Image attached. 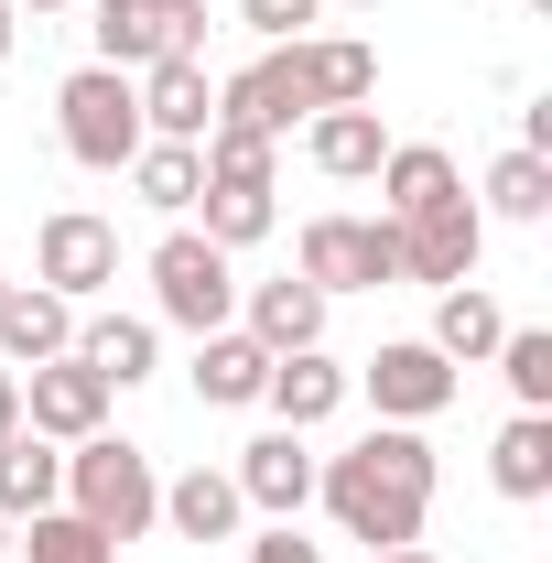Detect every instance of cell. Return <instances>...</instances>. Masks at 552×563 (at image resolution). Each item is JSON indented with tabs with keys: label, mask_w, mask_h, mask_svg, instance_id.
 <instances>
[{
	"label": "cell",
	"mask_w": 552,
	"mask_h": 563,
	"mask_svg": "<svg viewBox=\"0 0 552 563\" xmlns=\"http://www.w3.org/2000/svg\"><path fill=\"white\" fill-rule=\"evenodd\" d=\"M314 498H325V520H336L346 542H368V553L422 542V509H433V444H422V422H379L346 455H325L314 466Z\"/></svg>",
	"instance_id": "6da1fadb"
},
{
	"label": "cell",
	"mask_w": 552,
	"mask_h": 563,
	"mask_svg": "<svg viewBox=\"0 0 552 563\" xmlns=\"http://www.w3.org/2000/svg\"><path fill=\"white\" fill-rule=\"evenodd\" d=\"M55 509L98 520L109 542H141V531L163 520V477H152V455H141V444L87 433V444H66V498H55Z\"/></svg>",
	"instance_id": "7a4b0ae2"
},
{
	"label": "cell",
	"mask_w": 552,
	"mask_h": 563,
	"mask_svg": "<svg viewBox=\"0 0 552 563\" xmlns=\"http://www.w3.org/2000/svg\"><path fill=\"white\" fill-rule=\"evenodd\" d=\"M152 314L185 325V336L239 325V261L217 250L207 228H163V239H152Z\"/></svg>",
	"instance_id": "3957f363"
},
{
	"label": "cell",
	"mask_w": 552,
	"mask_h": 563,
	"mask_svg": "<svg viewBox=\"0 0 552 563\" xmlns=\"http://www.w3.org/2000/svg\"><path fill=\"white\" fill-rule=\"evenodd\" d=\"M55 131H66V152L87 163V174H120L141 141H152L141 131V87L120 66H76L66 87H55Z\"/></svg>",
	"instance_id": "277c9868"
},
{
	"label": "cell",
	"mask_w": 552,
	"mask_h": 563,
	"mask_svg": "<svg viewBox=\"0 0 552 563\" xmlns=\"http://www.w3.org/2000/svg\"><path fill=\"white\" fill-rule=\"evenodd\" d=\"M303 282L336 303V292H390L401 282V228L390 217H303Z\"/></svg>",
	"instance_id": "5b68a950"
},
{
	"label": "cell",
	"mask_w": 552,
	"mask_h": 563,
	"mask_svg": "<svg viewBox=\"0 0 552 563\" xmlns=\"http://www.w3.org/2000/svg\"><path fill=\"white\" fill-rule=\"evenodd\" d=\"M98 66H163V55H207V0H98Z\"/></svg>",
	"instance_id": "8992f818"
},
{
	"label": "cell",
	"mask_w": 552,
	"mask_h": 563,
	"mask_svg": "<svg viewBox=\"0 0 552 563\" xmlns=\"http://www.w3.org/2000/svg\"><path fill=\"white\" fill-rule=\"evenodd\" d=\"M33 282L66 292L76 314H87V303L120 282V228H109L98 207H55V217H44V239H33Z\"/></svg>",
	"instance_id": "52a82bcc"
},
{
	"label": "cell",
	"mask_w": 552,
	"mask_h": 563,
	"mask_svg": "<svg viewBox=\"0 0 552 563\" xmlns=\"http://www.w3.org/2000/svg\"><path fill=\"white\" fill-rule=\"evenodd\" d=\"M217 120H239V131L281 141L292 120H314V76H303V44H261L250 66L217 87Z\"/></svg>",
	"instance_id": "ba28073f"
},
{
	"label": "cell",
	"mask_w": 552,
	"mask_h": 563,
	"mask_svg": "<svg viewBox=\"0 0 552 563\" xmlns=\"http://www.w3.org/2000/svg\"><path fill=\"white\" fill-rule=\"evenodd\" d=\"M346 390H368V412H379V422H433L455 390H466V368H444L422 336H390L368 368H346Z\"/></svg>",
	"instance_id": "9c48e42d"
},
{
	"label": "cell",
	"mask_w": 552,
	"mask_h": 563,
	"mask_svg": "<svg viewBox=\"0 0 552 563\" xmlns=\"http://www.w3.org/2000/svg\"><path fill=\"white\" fill-rule=\"evenodd\" d=\"M477 261H487V217H477V196H444V207H422V217H401V282H477Z\"/></svg>",
	"instance_id": "30bf717a"
},
{
	"label": "cell",
	"mask_w": 552,
	"mask_h": 563,
	"mask_svg": "<svg viewBox=\"0 0 552 563\" xmlns=\"http://www.w3.org/2000/svg\"><path fill=\"white\" fill-rule=\"evenodd\" d=\"M22 433H44V444H87V433H109V379L76 368V357L22 368Z\"/></svg>",
	"instance_id": "8fae6325"
},
{
	"label": "cell",
	"mask_w": 552,
	"mask_h": 563,
	"mask_svg": "<svg viewBox=\"0 0 552 563\" xmlns=\"http://www.w3.org/2000/svg\"><path fill=\"white\" fill-rule=\"evenodd\" d=\"M228 488L250 498L261 520H303V498H314V455H303V433H250L239 444V466H228Z\"/></svg>",
	"instance_id": "7c38bea8"
},
{
	"label": "cell",
	"mask_w": 552,
	"mask_h": 563,
	"mask_svg": "<svg viewBox=\"0 0 552 563\" xmlns=\"http://www.w3.org/2000/svg\"><path fill=\"white\" fill-rule=\"evenodd\" d=\"M131 87H141V131H152V141H207L217 131V76H207V55H163V66H141Z\"/></svg>",
	"instance_id": "4fadbf2b"
},
{
	"label": "cell",
	"mask_w": 552,
	"mask_h": 563,
	"mask_svg": "<svg viewBox=\"0 0 552 563\" xmlns=\"http://www.w3.org/2000/svg\"><path fill=\"white\" fill-rule=\"evenodd\" d=\"M261 401H272L281 433H314V422H336V412H346V368H336L325 347H292V357H272Z\"/></svg>",
	"instance_id": "5bb4252c"
},
{
	"label": "cell",
	"mask_w": 552,
	"mask_h": 563,
	"mask_svg": "<svg viewBox=\"0 0 552 563\" xmlns=\"http://www.w3.org/2000/svg\"><path fill=\"white\" fill-rule=\"evenodd\" d=\"M76 347V303L44 292V282H11L0 292V368H44V357Z\"/></svg>",
	"instance_id": "9a60e30c"
},
{
	"label": "cell",
	"mask_w": 552,
	"mask_h": 563,
	"mask_svg": "<svg viewBox=\"0 0 552 563\" xmlns=\"http://www.w3.org/2000/svg\"><path fill=\"white\" fill-rule=\"evenodd\" d=\"M368 185H379V217H390V228L422 217V207H444V196H466V174H455V152H444V141H390Z\"/></svg>",
	"instance_id": "2e32d148"
},
{
	"label": "cell",
	"mask_w": 552,
	"mask_h": 563,
	"mask_svg": "<svg viewBox=\"0 0 552 563\" xmlns=\"http://www.w3.org/2000/svg\"><path fill=\"white\" fill-rule=\"evenodd\" d=\"M239 325L261 336L272 357H292V347H325V292L292 272V282H250L239 292Z\"/></svg>",
	"instance_id": "e0dca14e"
},
{
	"label": "cell",
	"mask_w": 552,
	"mask_h": 563,
	"mask_svg": "<svg viewBox=\"0 0 552 563\" xmlns=\"http://www.w3.org/2000/svg\"><path fill=\"white\" fill-rule=\"evenodd\" d=\"M261 379H272V347H261L250 325L196 336V401H207V412H250V401H261Z\"/></svg>",
	"instance_id": "ac0fdd59"
},
{
	"label": "cell",
	"mask_w": 552,
	"mask_h": 563,
	"mask_svg": "<svg viewBox=\"0 0 552 563\" xmlns=\"http://www.w3.org/2000/svg\"><path fill=\"white\" fill-rule=\"evenodd\" d=\"M76 368H98L109 390H141L152 379V357H163V336H152V314H76Z\"/></svg>",
	"instance_id": "d6986e66"
},
{
	"label": "cell",
	"mask_w": 552,
	"mask_h": 563,
	"mask_svg": "<svg viewBox=\"0 0 552 563\" xmlns=\"http://www.w3.org/2000/svg\"><path fill=\"white\" fill-rule=\"evenodd\" d=\"M498 336H509V314L487 303L477 282H444V292H433V336H422V347L444 357V368H487Z\"/></svg>",
	"instance_id": "ffe728a7"
},
{
	"label": "cell",
	"mask_w": 552,
	"mask_h": 563,
	"mask_svg": "<svg viewBox=\"0 0 552 563\" xmlns=\"http://www.w3.org/2000/svg\"><path fill=\"white\" fill-rule=\"evenodd\" d=\"M303 152H314V174L368 185L379 152H390V131H379V109H314V120H303Z\"/></svg>",
	"instance_id": "44dd1931"
},
{
	"label": "cell",
	"mask_w": 552,
	"mask_h": 563,
	"mask_svg": "<svg viewBox=\"0 0 552 563\" xmlns=\"http://www.w3.org/2000/svg\"><path fill=\"white\" fill-rule=\"evenodd\" d=\"M487 488L498 498H552V412H509L498 422V444H487Z\"/></svg>",
	"instance_id": "7402d4cb"
},
{
	"label": "cell",
	"mask_w": 552,
	"mask_h": 563,
	"mask_svg": "<svg viewBox=\"0 0 552 563\" xmlns=\"http://www.w3.org/2000/svg\"><path fill=\"white\" fill-rule=\"evenodd\" d=\"M163 520H174L185 542H239V520H250V498L228 488V466H185V477L163 488Z\"/></svg>",
	"instance_id": "603a6c76"
},
{
	"label": "cell",
	"mask_w": 552,
	"mask_h": 563,
	"mask_svg": "<svg viewBox=\"0 0 552 563\" xmlns=\"http://www.w3.org/2000/svg\"><path fill=\"white\" fill-rule=\"evenodd\" d=\"M66 498V444H44V433H11L0 444V520L22 531L33 509H55Z\"/></svg>",
	"instance_id": "cb8c5ba5"
},
{
	"label": "cell",
	"mask_w": 552,
	"mask_h": 563,
	"mask_svg": "<svg viewBox=\"0 0 552 563\" xmlns=\"http://www.w3.org/2000/svg\"><path fill=\"white\" fill-rule=\"evenodd\" d=\"M303 76H314V109H368L379 98V55L357 33H303Z\"/></svg>",
	"instance_id": "d4e9b609"
},
{
	"label": "cell",
	"mask_w": 552,
	"mask_h": 563,
	"mask_svg": "<svg viewBox=\"0 0 552 563\" xmlns=\"http://www.w3.org/2000/svg\"><path fill=\"white\" fill-rule=\"evenodd\" d=\"M477 217H509V228H542L552 217V152H498L487 163V185H477Z\"/></svg>",
	"instance_id": "484cf974"
},
{
	"label": "cell",
	"mask_w": 552,
	"mask_h": 563,
	"mask_svg": "<svg viewBox=\"0 0 552 563\" xmlns=\"http://www.w3.org/2000/svg\"><path fill=\"white\" fill-rule=\"evenodd\" d=\"M120 174H131L141 207H163V217H196V196H207V163H196V141H141Z\"/></svg>",
	"instance_id": "4316f807"
},
{
	"label": "cell",
	"mask_w": 552,
	"mask_h": 563,
	"mask_svg": "<svg viewBox=\"0 0 552 563\" xmlns=\"http://www.w3.org/2000/svg\"><path fill=\"white\" fill-rule=\"evenodd\" d=\"M11 553L22 563H120V542H109L98 520H76V509H33V520L11 531Z\"/></svg>",
	"instance_id": "83f0119b"
},
{
	"label": "cell",
	"mask_w": 552,
	"mask_h": 563,
	"mask_svg": "<svg viewBox=\"0 0 552 563\" xmlns=\"http://www.w3.org/2000/svg\"><path fill=\"white\" fill-rule=\"evenodd\" d=\"M196 207H207V239L228 250V261H239V250H261V239H272V217H281L272 185H207Z\"/></svg>",
	"instance_id": "f1b7e54d"
},
{
	"label": "cell",
	"mask_w": 552,
	"mask_h": 563,
	"mask_svg": "<svg viewBox=\"0 0 552 563\" xmlns=\"http://www.w3.org/2000/svg\"><path fill=\"white\" fill-rule=\"evenodd\" d=\"M196 163H207V185H272V174H281V141L239 131V120H217V131L196 141Z\"/></svg>",
	"instance_id": "f546056e"
},
{
	"label": "cell",
	"mask_w": 552,
	"mask_h": 563,
	"mask_svg": "<svg viewBox=\"0 0 552 563\" xmlns=\"http://www.w3.org/2000/svg\"><path fill=\"white\" fill-rule=\"evenodd\" d=\"M487 357H498V379H509L520 412H552V336H542V325H509Z\"/></svg>",
	"instance_id": "4dcf8cb0"
},
{
	"label": "cell",
	"mask_w": 552,
	"mask_h": 563,
	"mask_svg": "<svg viewBox=\"0 0 552 563\" xmlns=\"http://www.w3.org/2000/svg\"><path fill=\"white\" fill-rule=\"evenodd\" d=\"M325 0H239V22L261 33V44H303V22H314Z\"/></svg>",
	"instance_id": "1f68e13d"
},
{
	"label": "cell",
	"mask_w": 552,
	"mask_h": 563,
	"mask_svg": "<svg viewBox=\"0 0 552 563\" xmlns=\"http://www.w3.org/2000/svg\"><path fill=\"white\" fill-rule=\"evenodd\" d=\"M250 563H325V542H303V531H292V520H272V531H261V542H250Z\"/></svg>",
	"instance_id": "d6a6232c"
},
{
	"label": "cell",
	"mask_w": 552,
	"mask_h": 563,
	"mask_svg": "<svg viewBox=\"0 0 552 563\" xmlns=\"http://www.w3.org/2000/svg\"><path fill=\"white\" fill-rule=\"evenodd\" d=\"M22 433V368H0V444Z\"/></svg>",
	"instance_id": "836d02e7"
},
{
	"label": "cell",
	"mask_w": 552,
	"mask_h": 563,
	"mask_svg": "<svg viewBox=\"0 0 552 563\" xmlns=\"http://www.w3.org/2000/svg\"><path fill=\"white\" fill-rule=\"evenodd\" d=\"M368 563H444V553H422V542H401V553H368Z\"/></svg>",
	"instance_id": "e575fe53"
},
{
	"label": "cell",
	"mask_w": 552,
	"mask_h": 563,
	"mask_svg": "<svg viewBox=\"0 0 552 563\" xmlns=\"http://www.w3.org/2000/svg\"><path fill=\"white\" fill-rule=\"evenodd\" d=\"M11 33H22V11H11V0H0V55H11Z\"/></svg>",
	"instance_id": "d590c367"
},
{
	"label": "cell",
	"mask_w": 552,
	"mask_h": 563,
	"mask_svg": "<svg viewBox=\"0 0 552 563\" xmlns=\"http://www.w3.org/2000/svg\"><path fill=\"white\" fill-rule=\"evenodd\" d=\"M11 11H76V0H11Z\"/></svg>",
	"instance_id": "8d00e7d4"
},
{
	"label": "cell",
	"mask_w": 552,
	"mask_h": 563,
	"mask_svg": "<svg viewBox=\"0 0 552 563\" xmlns=\"http://www.w3.org/2000/svg\"><path fill=\"white\" fill-rule=\"evenodd\" d=\"M0 563H11V520H0Z\"/></svg>",
	"instance_id": "74e56055"
},
{
	"label": "cell",
	"mask_w": 552,
	"mask_h": 563,
	"mask_svg": "<svg viewBox=\"0 0 552 563\" xmlns=\"http://www.w3.org/2000/svg\"><path fill=\"white\" fill-rule=\"evenodd\" d=\"M336 11H379V0H336Z\"/></svg>",
	"instance_id": "f35d334b"
},
{
	"label": "cell",
	"mask_w": 552,
	"mask_h": 563,
	"mask_svg": "<svg viewBox=\"0 0 552 563\" xmlns=\"http://www.w3.org/2000/svg\"><path fill=\"white\" fill-rule=\"evenodd\" d=\"M0 292H11V282H0Z\"/></svg>",
	"instance_id": "ab89813d"
}]
</instances>
